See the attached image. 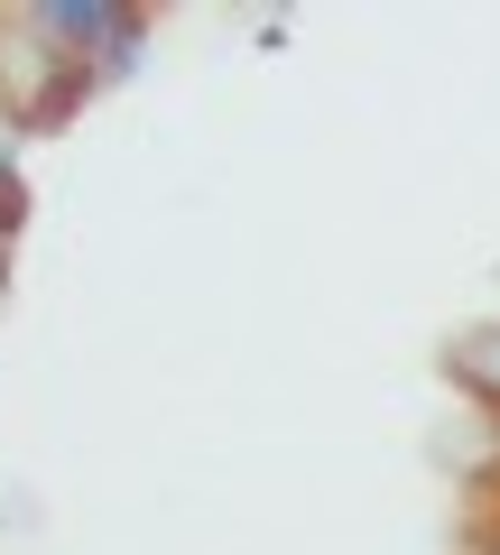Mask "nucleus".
I'll list each match as a JSON object with an SVG mask.
<instances>
[{"mask_svg":"<svg viewBox=\"0 0 500 555\" xmlns=\"http://www.w3.org/2000/svg\"><path fill=\"white\" fill-rule=\"evenodd\" d=\"M28 28L56 47H112V65H130V47H140V20L130 10H112V0H47V10H28Z\"/></svg>","mask_w":500,"mask_h":555,"instance_id":"obj_1","label":"nucleus"},{"mask_svg":"<svg viewBox=\"0 0 500 555\" xmlns=\"http://www.w3.org/2000/svg\"><path fill=\"white\" fill-rule=\"evenodd\" d=\"M445 361H454V379H463L473 398H491V408H500V324H482V334H463V343H454Z\"/></svg>","mask_w":500,"mask_h":555,"instance_id":"obj_2","label":"nucleus"},{"mask_svg":"<svg viewBox=\"0 0 500 555\" xmlns=\"http://www.w3.org/2000/svg\"><path fill=\"white\" fill-rule=\"evenodd\" d=\"M482 555H500V537H491V546H482Z\"/></svg>","mask_w":500,"mask_h":555,"instance_id":"obj_3","label":"nucleus"}]
</instances>
